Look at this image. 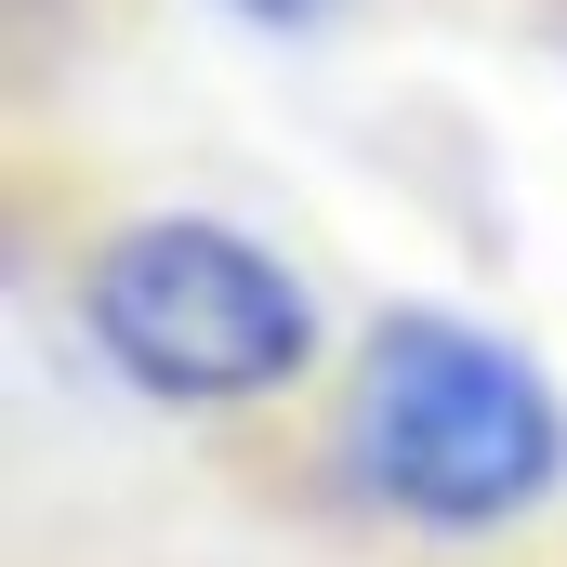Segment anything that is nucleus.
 Returning <instances> with one entry per match:
<instances>
[{"instance_id": "obj_1", "label": "nucleus", "mask_w": 567, "mask_h": 567, "mask_svg": "<svg viewBox=\"0 0 567 567\" xmlns=\"http://www.w3.org/2000/svg\"><path fill=\"white\" fill-rule=\"evenodd\" d=\"M357 488L435 542H488L567 488V396L528 343L449 317V303H383L357 343Z\"/></svg>"}, {"instance_id": "obj_2", "label": "nucleus", "mask_w": 567, "mask_h": 567, "mask_svg": "<svg viewBox=\"0 0 567 567\" xmlns=\"http://www.w3.org/2000/svg\"><path fill=\"white\" fill-rule=\"evenodd\" d=\"M80 330L158 410H251L317 370V290L225 212H133L80 251Z\"/></svg>"}, {"instance_id": "obj_3", "label": "nucleus", "mask_w": 567, "mask_h": 567, "mask_svg": "<svg viewBox=\"0 0 567 567\" xmlns=\"http://www.w3.org/2000/svg\"><path fill=\"white\" fill-rule=\"evenodd\" d=\"M225 13H251V27H278V40H303V27H330L343 0H225Z\"/></svg>"}]
</instances>
